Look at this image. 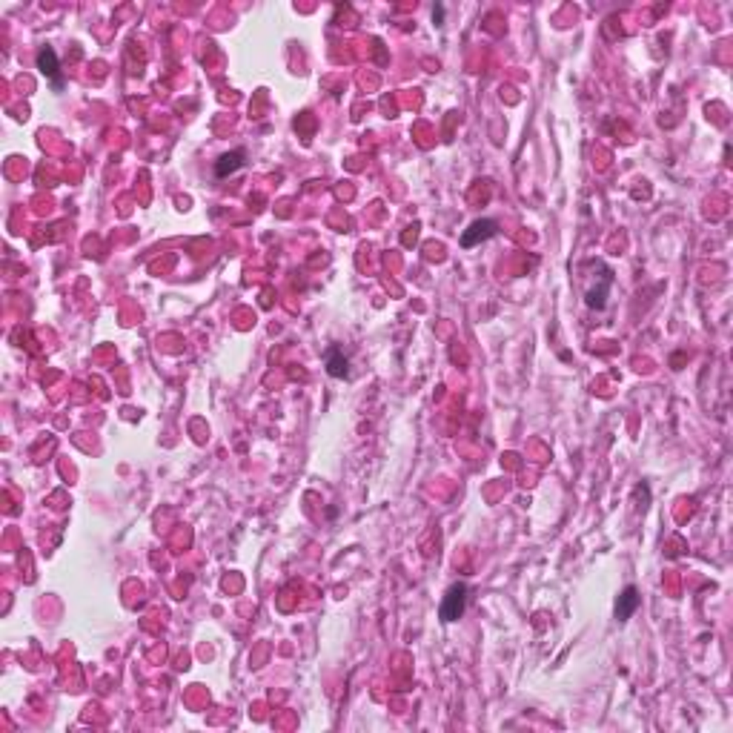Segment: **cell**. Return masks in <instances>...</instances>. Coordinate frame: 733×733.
I'll return each instance as SVG.
<instances>
[{"label":"cell","mask_w":733,"mask_h":733,"mask_svg":"<svg viewBox=\"0 0 733 733\" xmlns=\"http://www.w3.org/2000/svg\"><path fill=\"white\" fill-rule=\"evenodd\" d=\"M464 604H467V585H453L441 602V622H455V619H462L464 613Z\"/></svg>","instance_id":"cell-1"},{"label":"cell","mask_w":733,"mask_h":733,"mask_svg":"<svg viewBox=\"0 0 733 733\" xmlns=\"http://www.w3.org/2000/svg\"><path fill=\"white\" fill-rule=\"evenodd\" d=\"M499 232V224L496 221H490V218H478V221H473L467 229H464V235H462V247H476V243H481V241H487V238H493Z\"/></svg>","instance_id":"cell-2"},{"label":"cell","mask_w":733,"mask_h":733,"mask_svg":"<svg viewBox=\"0 0 733 733\" xmlns=\"http://www.w3.org/2000/svg\"><path fill=\"white\" fill-rule=\"evenodd\" d=\"M38 69L55 83V86H60V64H57V55H55V49H41L38 52Z\"/></svg>","instance_id":"cell-3"},{"label":"cell","mask_w":733,"mask_h":733,"mask_svg":"<svg viewBox=\"0 0 733 733\" xmlns=\"http://www.w3.org/2000/svg\"><path fill=\"white\" fill-rule=\"evenodd\" d=\"M243 158H247V152H243V149L227 152V155H221V158L215 161V175H218V178H227V175L238 172V169L243 166Z\"/></svg>","instance_id":"cell-4"},{"label":"cell","mask_w":733,"mask_h":733,"mask_svg":"<svg viewBox=\"0 0 733 733\" xmlns=\"http://www.w3.org/2000/svg\"><path fill=\"white\" fill-rule=\"evenodd\" d=\"M639 607V590L630 585V588H625V593L619 596V602H616V619H630L633 616V610Z\"/></svg>","instance_id":"cell-5"},{"label":"cell","mask_w":733,"mask_h":733,"mask_svg":"<svg viewBox=\"0 0 733 733\" xmlns=\"http://www.w3.org/2000/svg\"><path fill=\"white\" fill-rule=\"evenodd\" d=\"M327 373L332 376V378H347V355L339 350V347H332V350H327Z\"/></svg>","instance_id":"cell-6"}]
</instances>
